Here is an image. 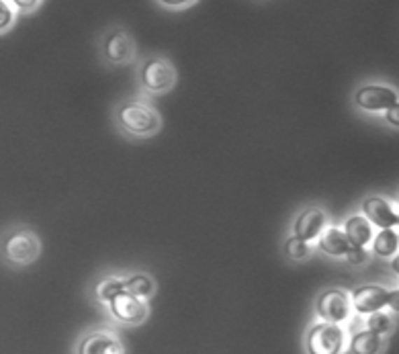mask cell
<instances>
[{"label":"cell","instance_id":"cell-1","mask_svg":"<svg viewBox=\"0 0 399 354\" xmlns=\"http://www.w3.org/2000/svg\"><path fill=\"white\" fill-rule=\"evenodd\" d=\"M117 119L125 132L135 136H152L160 129V115L150 105L125 103L117 111Z\"/></svg>","mask_w":399,"mask_h":354},{"label":"cell","instance_id":"cell-2","mask_svg":"<svg viewBox=\"0 0 399 354\" xmlns=\"http://www.w3.org/2000/svg\"><path fill=\"white\" fill-rule=\"evenodd\" d=\"M344 346V330L334 322H319L312 326L307 336V348L314 354H336Z\"/></svg>","mask_w":399,"mask_h":354},{"label":"cell","instance_id":"cell-3","mask_svg":"<svg viewBox=\"0 0 399 354\" xmlns=\"http://www.w3.org/2000/svg\"><path fill=\"white\" fill-rule=\"evenodd\" d=\"M4 254L15 264H29L39 254V240L31 232H15L4 242Z\"/></svg>","mask_w":399,"mask_h":354},{"label":"cell","instance_id":"cell-4","mask_svg":"<svg viewBox=\"0 0 399 354\" xmlns=\"http://www.w3.org/2000/svg\"><path fill=\"white\" fill-rule=\"evenodd\" d=\"M174 80H176L174 68L166 59H148L141 68V84L150 92L170 90Z\"/></svg>","mask_w":399,"mask_h":354},{"label":"cell","instance_id":"cell-5","mask_svg":"<svg viewBox=\"0 0 399 354\" xmlns=\"http://www.w3.org/2000/svg\"><path fill=\"white\" fill-rule=\"evenodd\" d=\"M316 309H318V316L321 320L340 324L350 313V299L340 289H328L318 297Z\"/></svg>","mask_w":399,"mask_h":354},{"label":"cell","instance_id":"cell-6","mask_svg":"<svg viewBox=\"0 0 399 354\" xmlns=\"http://www.w3.org/2000/svg\"><path fill=\"white\" fill-rule=\"evenodd\" d=\"M354 103L365 111H387L398 103V94L387 86L369 84V86H363L360 90H356Z\"/></svg>","mask_w":399,"mask_h":354},{"label":"cell","instance_id":"cell-7","mask_svg":"<svg viewBox=\"0 0 399 354\" xmlns=\"http://www.w3.org/2000/svg\"><path fill=\"white\" fill-rule=\"evenodd\" d=\"M111 311L117 320H121L125 324H139L148 316L146 303L130 291H121L115 299L111 301Z\"/></svg>","mask_w":399,"mask_h":354},{"label":"cell","instance_id":"cell-8","mask_svg":"<svg viewBox=\"0 0 399 354\" xmlns=\"http://www.w3.org/2000/svg\"><path fill=\"white\" fill-rule=\"evenodd\" d=\"M363 211H365L367 219L371 223H374V225H379L381 229L383 227H396V225H399V215L383 197H369V199H365Z\"/></svg>","mask_w":399,"mask_h":354},{"label":"cell","instance_id":"cell-9","mask_svg":"<svg viewBox=\"0 0 399 354\" xmlns=\"http://www.w3.org/2000/svg\"><path fill=\"white\" fill-rule=\"evenodd\" d=\"M326 223H328L326 213L318 207H309L295 221V236L312 242V240L319 238V234L326 229Z\"/></svg>","mask_w":399,"mask_h":354},{"label":"cell","instance_id":"cell-10","mask_svg":"<svg viewBox=\"0 0 399 354\" xmlns=\"http://www.w3.org/2000/svg\"><path fill=\"white\" fill-rule=\"evenodd\" d=\"M387 297L389 293L383 289V287H377V285H365L360 289L354 291L352 301H354V307L356 311L360 313H372V311H379L387 305Z\"/></svg>","mask_w":399,"mask_h":354},{"label":"cell","instance_id":"cell-11","mask_svg":"<svg viewBox=\"0 0 399 354\" xmlns=\"http://www.w3.org/2000/svg\"><path fill=\"white\" fill-rule=\"evenodd\" d=\"M133 41L132 37L123 31H113L105 39V55L113 64H123L133 57Z\"/></svg>","mask_w":399,"mask_h":354},{"label":"cell","instance_id":"cell-12","mask_svg":"<svg viewBox=\"0 0 399 354\" xmlns=\"http://www.w3.org/2000/svg\"><path fill=\"white\" fill-rule=\"evenodd\" d=\"M319 248L330 256H346L352 250V242L348 240L344 229L328 227L319 234Z\"/></svg>","mask_w":399,"mask_h":354},{"label":"cell","instance_id":"cell-13","mask_svg":"<svg viewBox=\"0 0 399 354\" xmlns=\"http://www.w3.org/2000/svg\"><path fill=\"white\" fill-rule=\"evenodd\" d=\"M80 353L84 354H121L125 353L121 342L115 340L113 336H108L105 332H97L90 334L82 344H80Z\"/></svg>","mask_w":399,"mask_h":354},{"label":"cell","instance_id":"cell-14","mask_svg":"<svg viewBox=\"0 0 399 354\" xmlns=\"http://www.w3.org/2000/svg\"><path fill=\"white\" fill-rule=\"evenodd\" d=\"M346 236L352 242V246H367L372 240L371 221L363 215H354L346 221L344 225Z\"/></svg>","mask_w":399,"mask_h":354},{"label":"cell","instance_id":"cell-15","mask_svg":"<svg viewBox=\"0 0 399 354\" xmlns=\"http://www.w3.org/2000/svg\"><path fill=\"white\" fill-rule=\"evenodd\" d=\"M379 348H381V334L372 330L356 334L350 342V353L354 354H374L379 353Z\"/></svg>","mask_w":399,"mask_h":354},{"label":"cell","instance_id":"cell-16","mask_svg":"<svg viewBox=\"0 0 399 354\" xmlns=\"http://www.w3.org/2000/svg\"><path fill=\"white\" fill-rule=\"evenodd\" d=\"M372 246H374V252H377L379 256H385V258H387V256H393L399 248V234L393 232V227H383V232L377 234Z\"/></svg>","mask_w":399,"mask_h":354},{"label":"cell","instance_id":"cell-17","mask_svg":"<svg viewBox=\"0 0 399 354\" xmlns=\"http://www.w3.org/2000/svg\"><path fill=\"white\" fill-rule=\"evenodd\" d=\"M121 291H125V281L119 276H106L97 285V299L103 303H111Z\"/></svg>","mask_w":399,"mask_h":354},{"label":"cell","instance_id":"cell-18","mask_svg":"<svg viewBox=\"0 0 399 354\" xmlns=\"http://www.w3.org/2000/svg\"><path fill=\"white\" fill-rule=\"evenodd\" d=\"M125 291L137 297H150L154 293V281L146 274H133L125 281Z\"/></svg>","mask_w":399,"mask_h":354},{"label":"cell","instance_id":"cell-19","mask_svg":"<svg viewBox=\"0 0 399 354\" xmlns=\"http://www.w3.org/2000/svg\"><path fill=\"white\" fill-rule=\"evenodd\" d=\"M285 250H287L289 258L301 260V258H305V256L309 254V244H307V240H303V238H299V236H293V238L287 240Z\"/></svg>","mask_w":399,"mask_h":354},{"label":"cell","instance_id":"cell-20","mask_svg":"<svg viewBox=\"0 0 399 354\" xmlns=\"http://www.w3.org/2000/svg\"><path fill=\"white\" fill-rule=\"evenodd\" d=\"M367 326H369V330H372V332H377V334H387V332L391 330V320H389V316H385V313L372 311V316L369 318Z\"/></svg>","mask_w":399,"mask_h":354},{"label":"cell","instance_id":"cell-21","mask_svg":"<svg viewBox=\"0 0 399 354\" xmlns=\"http://www.w3.org/2000/svg\"><path fill=\"white\" fill-rule=\"evenodd\" d=\"M346 260L350 264H363L367 260V252H365V246H352V250L346 254Z\"/></svg>","mask_w":399,"mask_h":354},{"label":"cell","instance_id":"cell-22","mask_svg":"<svg viewBox=\"0 0 399 354\" xmlns=\"http://www.w3.org/2000/svg\"><path fill=\"white\" fill-rule=\"evenodd\" d=\"M13 19H15L13 8H10L4 0H0V31L8 27V25L13 23Z\"/></svg>","mask_w":399,"mask_h":354},{"label":"cell","instance_id":"cell-23","mask_svg":"<svg viewBox=\"0 0 399 354\" xmlns=\"http://www.w3.org/2000/svg\"><path fill=\"white\" fill-rule=\"evenodd\" d=\"M385 119H387V123L399 127V103H396L393 107H389V109L385 111Z\"/></svg>","mask_w":399,"mask_h":354},{"label":"cell","instance_id":"cell-24","mask_svg":"<svg viewBox=\"0 0 399 354\" xmlns=\"http://www.w3.org/2000/svg\"><path fill=\"white\" fill-rule=\"evenodd\" d=\"M387 305H389L393 311H398L399 313V289H396V291H391V293H389V297H387Z\"/></svg>","mask_w":399,"mask_h":354},{"label":"cell","instance_id":"cell-25","mask_svg":"<svg viewBox=\"0 0 399 354\" xmlns=\"http://www.w3.org/2000/svg\"><path fill=\"white\" fill-rule=\"evenodd\" d=\"M19 8H23V10H29V8H33L39 0H13Z\"/></svg>","mask_w":399,"mask_h":354},{"label":"cell","instance_id":"cell-26","mask_svg":"<svg viewBox=\"0 0 399 354\" xmlns=\"http://www.w3.org/2000/svg\"><path fill=\"white\" fill-rule=\"evenodd\" d=\"M160 2H164L168 6H185V4L192 2V0H160Z\"/></svg>","mask_w":399,"mask_h":354},{"label":"cell","instance_id":"cell-27","mask_svg":"<svg viewBox=\"0 0 399 354\" xmlns=\"http://www.w3.org/2000/svg\"><path fill=\"white\" fill-rule=\"evenodd\" d=\"M391 267H393V271L399 274V254L393 258V262H391Z\"/></svg>","mask_w":399,"mask_h":354}]
</instances>
